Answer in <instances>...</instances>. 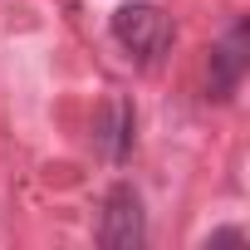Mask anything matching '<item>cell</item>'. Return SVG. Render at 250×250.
<instances>
[{"mask_svg": "<svg viewBox=\"0 0 250 250\" xmlns=\"http://www.w3.org/2000/svg\"><path fill=\"white\" fill-rule=\"evenodd\" d=\"M221 240H245V230H235V226H226V230H211V245H221Z\"/></svg>", "mask_w": 250, "mask_h": 250, "instance_id": "cell-5", "label": "cell"}, {"mask_svg": "<svg viewBox=\"0 0 250 250\" xmlns=\"http://www.w3.org/2000/svg\"><path fill=\"white\" fill-rule=\"evenodd\" d=\"M133 128H138V118H133V103L128 98H103L98 113H93V143L103 157L123 162L133 152Z\"/></svg>", "mask_w": 250, "mask_h": 250, "instance_id": "cell-4", "label": "cell"}, {"mask_svg": "<svg viewBox=\"0 0 250 250\" xmlns=\"http://www.w3.org/2000/svg\"><path fill=\"white\" fill-rule=\"evenodd\" d=\"M147 240V211H143V196L118 182L103 201V216H98V245L103 250H138Z\"/></svg>", "mask_w": 250, "mask_h": 250, "instance_id": "cell-3", "label": "cell"}, {"mask_svg": "<svg viewBox=\"0 0 250 250\" xmlns=\"http://www.w3.org/2000/svg\"><path fill=\"white\" fill-rule=\"evenodd\" d=\"M113 40L128 49L133 59L152 64L172 44V20H167L162 5H152V0H133V5H118L113 10Z\"/></svg>", "mask_w": 250, "mask_h": 250, "instance_id": "cell-1", "label": "cell"}, {"mask_svg": "<svg viewBox=\"0 0 250 250\" xmlns=\"http://www.w3.org/2000/svg\"><path fill=\"white\" fill-rule=\"evenodd\" d=\"M245 69H250V25L235 20V25L216 40V49H211V59H206V98L230 103V98L240 93V83H245Z\"/></svg>", "mask_w": 250, "mask_h": 250, "instance_id": "cell-2", "label": "cell"}]
</instances>
